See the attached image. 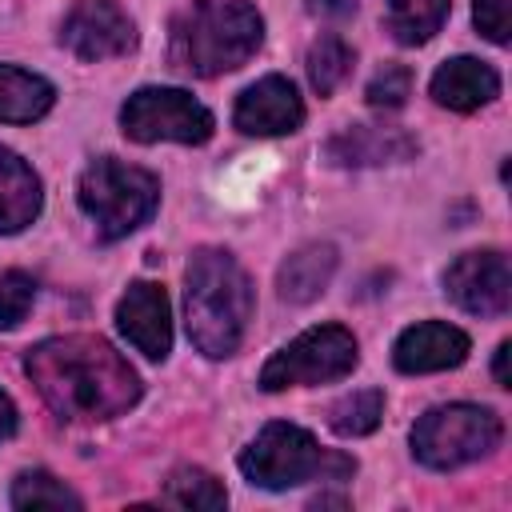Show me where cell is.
Segmentation results:
<instances>
[{
	"label": "cell",
	"instance_id": "6da1fadb",
	"mask_svg": "<svg viewBox=\"0 0 512 512\" xmlns=\"http://www.w3.org/2000/svg\"><path fill=\"white\" fill-rule=\"evenodd\" d=\"M24 372L64 420H112L140 400V376L100 336H48L28 348Z\"/></svg>",
	"mask_w": 512,
	"mask_h": 512
},
{
	"label": "cell",
	"instance_id": "7a4b0ae2",
	"mask_svg": "<svg viewBox=\"0 0 512 512\" xmlns=\"http://www.w3.org/2000/svg\"><path fill=\"white\" fill-rule=\"evenodd\" d=\"M252 280L224 248H196L184 272V324L192 344L208 360H224L240 348L252 320Z\"/></svg>",
	"mask_w": 512,
	"mask_h": 512
},
{
	"label": "cell",
	"instance_id": "3957f363",
	"mask_svg": "<svg viewBox=\"0 0 512 512\" xmlns=\"http://www.w3.org/2000/svg\"><path fill=\"white\" fill-rule=\"evenodd\" d=\"M264 20L248 0H196L172 20L168 56L180 72L220 76L260 48Z\"/></svg>",
	"mask_w": 512,
	"mask_h": 512
},
{
	"label": "cell",
	"instance_id": "277c9868",
	"mask_svg": "<svg viewBox=\"0 0 512 512\" xmlns=\"http://www.w3.org/2000/svg\"><path fill=\"white\" fill-rule=\"evenodd\" d=\"M240 472L256 484V488H268V492H280V488H296L304 480H340V476H352L356 472V460L352 456H340V452H328L316 444L312 432H304L300 424H264L260 436L240 452Z\"/></svg>",
	"mask_w": 512,
	"mask_h": 512
},
{
	"label": "cell",
	"instance_id": "5b68a950",
	"mask_svg": "<svg viewBox=\"0 0 512 512\" xmlns=\"http://www.w3.org/2000/svg\"><path fill=\"white\" fill-rule=\"evenodd\" d=\"M160 204V180L148 168L124 160H96L80 176V208L96 224L100 240H120L136 232Z\"/></svg>",
	"mask_w": 512,
	"mask_h": 512
},
{
	"label": "cell",
	"instance_id": "8992f818",
	"mask_svg": "<svg viewBox=\"0 0 512 512\" xmlns=\"http://www.w3.org/2000/svg\"><path fill=\"white\" fill-rule=\"evenodd\" d=\"M504 436V424L492 408L480 404H440L428 408L412 428V452L424 468L448 472L488 456Z\"/></svg>",
	"mask_w": 512,
	"mask_h": 512
},
{
	"label": "cell",
	"instance_id": "52a82bcc",
	"mask_svg": "<svg viewBox=\"0 0 512 512\" xmlns=\"http://www.w3.org/2000/svg\"><path fill=\"white\" fill-rule=\"evenodd\" d=\"M360 352H356V336L340 324H320L308 328L304 336H296L292 344H284L264 368H260V388L264 392H280L292 384H324V380H340L356 368Z\"/></svg>",
	"mask_w": 512,
	"mask_h": 512
},
{
	"label": "cell",
	"instance_id": "ba28073f",
	"mask_svg": "<svg viewBox=\"0 0 512 512\" xmlns=\"http://www.w3.org/2000/svg\"><path fill=\"white\" fill-rule=\"evenodd\" d=\"M120 128L136 144H204L216 128L212 112L184 88H140L120 108Z\"/></svg>",
	"mask_w": 512,
	"mask_h": 512
},
{
	"label": "cell",
	"instance_id": "9c48e42d",
	"mask_svg": "<svg viewBox=\"0 0 512 512\" xmlns=\"http://www.w3.org/2000/svg\"><path fill=\"white\" fill-rule=\"evenodd\" d=\"M444 292L472 316H504L512 304V268L500 248L464 252L444 272Z\"/></svg>",
	"mask_w": 512,
	"mask_h": 512
},
{
	"label": "cell",
	"instance_id": "30bf717a",
	"mask_svg": "<svg viewBox=\"0 0 512 512\" xmlns=\"http://www.w3.org/2000/svg\"><path fill=\"white\" fill-rule=\"evenodd\" d=\"M60 40L80 60H108L124 56L136 44V28L120 0H76L72 12L64 16Z\"/></svg>",
	"mask_w": 512,
	"mask_h": 512
},
{
	"label": "cell",
	"instance_id": "8fae6325",
	"mask_svg": "<svg viewBox=\"0 0 512 512\" xmlns=\"http://www.w3.org/2000/svg\"><path fill=\"white\" fill-rule=\"evenodd\" d=\"M116 324L128 336L136 352L148 360H164L172 352V312H168V292L152 280L128 284V292L116 304Z\"/></svg>",
	"mask_w": 512,
	"mask_h": 512
},
{
	"label": "cell",
	"instance_id": "7c38bea8",
	"mask_svg": "<svg viewBox=\"0 0 512 512\" xmlns=\"http://www.w3.org/2000/svg\"><path fill=\"white\" fill-rule=\"evenodd\" d=\"M232 120L248 136H284V132H296L304 124V100H300L292 80L264 76L240 92Z\"/></svg>",
	"mask_w": 512,
	"mask_h": 512
},
{
	"label": "cell",
	"instance_id": "4fadbf2b",
	"mask_svg": "<svg viewBox=\"0 0 512 512\" xmlns=\"http://www.w3.org/2000/svg\"><path fill=\"white\" fill-rule=\"evenodd\" d=\"M468 332H460L456 324L444 320H420L412 328L400 332L396 348H392V364L400 372H444L468 360Z\"/></svg>",
	"mask_w": 512,
	"mask_h": 512
},
{
	"label": "cell",
	"instance_id": "5bb4252c",
	"mask_svg": "<svg viewBox=\"0 0 512 512\" xmlns=\"http://www.w3.org/2000/svg\"><path fill=\"white\" fill-rule=\"evenodd\" d=\"M416 148L420 144L404 128L352 124V128H340L324 144V156L332 164H344V168H364V164H396V160H408V156H416Z\"/></svg>",
	"mask_w": 512,
	"mask_h": 512
},
{
	"label": "cell",
	"instance_id": "9a60e30c",
	"mask_svg": "<svg viewBox=\"0 0 512 512\" xmlns=\"http://www.w3.org/2000/svg\"><path fill=\"white\" fill-rule=\"evenodd\" d=\"M432 100L440 108H452V112H476L484 104H492L500 96V76L496 68H488L484 60H472V56H456V60H444L428 84Z\"/></svg>",
	"mask_w": 512,
	"mask_h": 512
},
{
	"label": "cell",
	"instance_id": "2e32d148",
	"mask_svg": "<svg viewBox=\"0 0 512 512\" xmlns=\"http://www.w3.org/2000/svg\"><path fill=\"white\" fill-rule=\"evenodd\" d=\"M40 176L12 152L0 148V232H20L40 216Z\"/></svg>",
	"mask_w": 512,
	"mask_h": 512
},
{
	"label": "cell",
	"instance_id": "e0dca14e",
	"mask_svg": "<svg viewBox=\"0 0 512 512\" xmlns=\"http://www.w3.org/2000/svg\"><path fill=\"white\" fill-rule=\"evenodd\" d=\"M332 272H336V248H332V244H320V240H316V244L296 248V252L280 264V272H276L280 300H288V304H312V300L328 288Z\"/></svg>",
	"mask_w": 512,
	"mask_h": 512
},
{
	"label": "cell",
	"instance_id": "ac0fdd59",
	"mask_svg": "<svg viewBox=\"0 0 512 512\" xmlns=\"http://www.w3.org/2000/svg\"><path fill=\"white\" fill-rule=\"evenodd\" d=\"M56 104V88L24 68L0 64V120L4 124H32Z\"/></svg>",
	"mask_w": 512,
	"mask_h": 512
},
{
	"label": "cell",
	"instance_id": "d6986e66",
	"mask_svg": "<svg viewBox=\"0 0 512 512\" xmlns=\"http://www.w3.org/2000/svg\"><path fill=\"white\" fill-rule=\"evenodd\" d=\"M388 4V32L400 44H424L448 20V0H384Z\"/></svg>",
	"mask_w": 512,
	"mask_h": 512
},
{
	"label": "cell",
	"instance_id": "ffe728a7",
	"mask_svg": "<svg viewBox=\"0 0 512 512\" xmlns=\"http://www.w3.org/2000/svg\"><path fill=\"white\" fill-rule=\"evenodd\" d=\"M160 500L172 504V508H208V512H216V508L228 504V492H224V484H220L212 472H204V468H176V472L168 476Z\"/></svg>",
	"mask_w": 512,
	"mask_h": 512
},
{
	"label": "cell",
	"instance_id": "44dd1931",
	"mask_svg": "<svg viewBox=\"0 0 512 512\" xmlns=\"http://www.w3.org/2000/svg\"><path fill=\"white\" fill-rule=\"evenodd\" d=\"M380 416H384V392L380 388L352 392L328 408V424L336 436H368V432H376Z\"/></svg>",
	"mask_w": 512,
	"mask_h": 512
},
{
	"label": "cell",
	"instance_id": "7402d4cb",
	"mask_svg": "<svg viewBox=\"0 0 512 512\" xmlns=\"http://www.w3.org/2000/svg\"><path fill=\"white\" fill-rule=\"evenodd\" d=\"M12 508H84V500L44 468L20 472L12 484Z\"/></svg>",
	"mask_w": 512,
	"mask_h": 512
},
{
	"label": "cell",
	"instance_id": "603a6c76",
	"mask_svg": "<svg viewBox=\"0 0 512 512\" xmlns=\"http://www.w3.org/2000/svg\"><path fill=\"white\" fill-rule=\"evenodd\" d=\"M348 72H352V48H348L336 32L320 36V40L308 48V80H312V88H316L320 96L336 92V84H340Z\"/></svg>",
	"mask_w": 512,
	"mask_h": 512
},
{
	"label": "cell",
	"instance_id": "cb8c5ba5",
	"mask_svg": "<svg viewBox=\"0 0 512 512\" xmlns=\"http://www.w3.org/2000/svg\"><path fill=\"white\" fill-rule=\"evenodd\" d=\"M36 300V280L28 272H4L0 276V328H16Z\"/></svg>",
	"mask_w": 512,
	"mask_h": 512
},
{
	"label": "cell",
	"instance_id": "d4e9b609",
	"mask_svg": "<svg viewBox=\"0 0 512 512\" xmlns=\"http://www.w3.org/2000/svg\"><path fill=\"white\" fill-rule=\"evenodd\" d=\"M368 104L372 108H400L408 96H412V72L404 68V64H384L376 76H372V84H368Z\"/></svg>",
	"mask_w": 512,
	"mask_h": 512
},
{
	"label": "cell",
	"instance_id": "484cf974",
	"mask_svg": "<svg viewBox=\"0 0 512 512\" xmlns=\"http://www.w3.org/2000/svg\"><path fill=\"white\" fill-rule=\"evenodd\" d=\"M472 16H476V28L492 44H508V28H512L508 0H472Z\"/></svg>",
	"mask_w": 512,
	"mask_h": 512
},
{
	"label": "cell",
	"instance_id": "4316f807",
	"mask_svg": "<svg viewBox=\"0 0 512 512\" xmlns=\"http://www.w3.org/2000/svg\"><path fill=\"white\" fill-rule=\"evenodd\" d=\"M308 12L316 16H332V20H344L356 12V0H308Z\"/></svg>",
	"mask_w": 512,
	"mask_h": 512
},
{
	"label": "cell",
	"instance_id": "83f0119b",
	"mask_svg": "<svg viewBox=\"0 0 512 512\" xmlns=\"http://www.w3.org/2000/svg\"><path fill=\"white\" fill-rule=\"evenodd\" d=\"M16 432V404L8 392H0V440H8Z\"/></svg>",
	"mask_w": 512,
	"mask_h": 512
},
{
	"label": "cell",
	"instance_id": "f1b7e54d",
	"mask_svg": "<svg viewBox=\"0 0 512 512\" xmlns=\"http://www.w3.org/2000/svg\"><path fill=\"white\" fill-rule=\"evenodd\" d=\"M508 356H512V344L504 340V344L496 348V364H492V372H496V384H500V388H512V376H508Z\"/></svg>",
	"mask_w": 512,
	"mask_h": 512
}]
</instances>
